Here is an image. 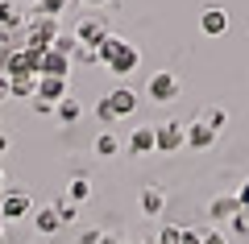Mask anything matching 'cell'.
I'll use <instances>...</instances> for the list:
<instances>
[{"label":"cell","mask_w":249,"mask_h":244,"mask_svg":"<svg viewBox=\"0 0 249 244\" xmlns=\"http://www.w3.org/2000/svg\"><path fill=\"white\" fill-rule=\"evenodd\" d=\"M100 62H104L112 75H129V70H137V62H142V50H137L133 42H124V37H104V46H100Z\"/></svg>","instance_id":"6da1fadb"},{"label":"cell","mask_w":249,"mask_h":244,"mask_svg":"<svg viewBox=\"0 0 249 244\" xmlns=\"http://www.w3.org/2000/svg\"><path fill=\"white\" fill-rule=\"evenodd\" d=\"M183 145H187V124L162 120L158 129H154V149H158V153H175V149H183Z\"/></svg>","instance_id":"7a4b0ae2"},{"label":"cell","mask_w":249,"mask_h":244,"mask_svg":"<svg viewBox=\"0 0 249 244\" xmlns=\"http://www.w3.org/2000/svg\"><path fill=\"white\" fill-rule=\"evenodd\" d=\"M21 215H34L29 191H4V199H0V219H21Z\"/></svg>","instance_id":"3957f363"},{"label":"cell","mask_w":249,"mask_h":244,"mask_svg":"<svg viewBox=\"0 0 249 244\" xmlns=\"http://www.w3.org/2000/svg\"><path fill=\"white\" fill-rule=\"evenodd\" d=\"M104 37H108V25H104L100 17H83L79 29H75V42H79V46H91V50H100Z\"/></svg>","instance_id":"277c9868"},{"label":"cell","mask_w":249,"mask_h":244,"mask_svg":"<svg viewBox=\"0 0 249 244\" xmlns=\"http://www.w3.org/2000/svg\"><path fill=\"white\" fill-rule=\"evenodd\" d=\"M175 96H178V79L170 75V70H154V75H150V99L170 104Z\"/></svg>","instance_id":"5b68a950"},{"label":"cell","mask_w":249,"mask_h":244,"mask_svg":"<svg viewBox=\"0 0 249 244\" xmlns=\"http://www.w3.org/2000/svg\"><path fill=\"white\" fill-rule=\"evenodd\" d=\"M42 46H25V50H17L13 54L9 62H4V66H9V75H17V70H29V75H37V70H42Z\"/></svg>","instance_id":"8992f818"},{"label":"cell","mask_w":249,"mask_h":244,"mask_svg":"<svg viewBox=\"0 0 249 244\" xmlns=\"http://www.w3.org/2000/svg\"><path fill=\"white\" fill-rule=\"evenodd\" d=\"M37 99H46V104H58V99H67V79L37 75Z\"/></svg>","instance_id":"52a82bcc"},{"label":"cell","mask_w":249,"mask_h":244,"mask_svg":"<svg viewBox=\"0 0 249 244\" xmlns=\"http://www.w3.org/2000/svg\"><path fill=\"white\" fill-rule=\"evenodd\" d=\"M0 29H4V33H21V29H25V13H21L13 0H0Z\"/></svg>","instance_id":"ba28073f"},{"label":"cell","mask_w":249,"mask_h":244,"mask_svg":"<svg viewBox=\"0 0 249 244\" xmlns=\"http://www.w3.org/2000/svg\"><path fill=\"white\" fill-rule=\"evenodd\" d=\"M241 211V203H237V195H216L212 203H208V215L216 219V224H220V219H232Z\"/></svg>","instance_id":"9c48e42d"},{"label":"cell","mask_w":249,"mask_h":244,"mask_svg":"<svg viewBox=\"0 0 249 244\" xmlns=\"http://www.w3.org/2000/svg\"><path fill=\"white\" fill-rule=\"evenodd\" d=\"M9 96H37V75H29V70H17V75H9Z\"/></svg>","instance_id":"30bf717a"},{"label":"cell","mask_w":249,"mask_h":244,"mask_svg":"<svg viewBox=\"0 0 249 244\" xmlns=\"http://www.w3.org/2000/svg\"><path fill=\"white\" fill-rule=\"evenodd\" d=\"M67 70H71V58H62V54H54V50H46V54H42V70H37V75L67 79Z\"/></svg>","instance_id":"8fae6325"},{"label":"cell","mask_w":249,"mask_h":244,"mask_svg":"<svg viewBox=\"0 0 249 244\" xmlns=\"http://www.w3.org/2000/svg\"><path fill=\"white\" fill-rule=\"evenodd\" d=\"M212 141H216V132L208 129V124H199V120L187 124V145L191 149H212Z\"/></svg>","instance_id":"7c38bea8"},{"label":"cell","mask_w":249,"mask_h":244,"mask_svg":"<svg viewBox=\"0 0 249 244\" xmlns=\"http://www.w3.org/2000/svg\"><path fill=\"white\" fill-rule=\"evenodd\" d=\"M199 29H204L208 37L224 33V29H229V13H224V9H208L204 17H199Z\"/></svg>","instance_id":"4fadbf2b"},{"label":"cell","mask_w":249,"mask_h":244,"mask_svg":"<svg viewBox=\"0 0 249 244\" xmlns=\"http://www.w3.org/2000/svg\"><path fill=\"white\" fill-rule=\"evenodd\" d=\"M34 228H37V232H46V236L62 228V219H58V211H54V203H50V207H37V211H34Z\"/></svg>","instance_id":"5bb4252c"},{"label":"cell","mask_w":249,"mask_h":244,"mask_svg":"<svg viewBox=\"0 0 249 244\" xmlns=\"http://www.w3.org/2000/svg\"><path fill=\"white\" fill-rule=\"evenodd\" d=\"M54 116H58L62 124H75V120L83 116V104H79V99H71V96H67V99H58V104H54Z\"/></svg>","instance_id":"9a60e30c"},{"label":"cell","mask_w":249,"mask_h":244,"mask_svg":"<svg viewBox=\"0 0 249 244\" xmlns=\"http://www.w3.org/2000/svg\"><path fill=\"white\" fill-rule=\"evenodd\" d=\"M162 207H166V195H162L158 186H145L142 191V211L145 215H162Z\"/></svg>","instance_id":"2e32d148"},{"label":"cell","mask_w":249,"mask_h":244,"mask_svg":"<svg viewBox=\"0 0 249 244\" xmlns=\"http://www.w3.org/2000/svg\"><path fill=\"white\" fill-rule=\"evenodd\" d=\"M108 99H112L116 116H133V108H137V96H133V91H129V87H116V91H112V96H108Z\"/></svg>","instance_id":"e0dca14e"},{"label":"cell","mask_w":249,"mask_h":244,"mask_svg":"<svg viewBox=\"0 0 249 244\" xmlns=\"http://www.w3.org/2000/svg\"><path fill=\"white\" fill-rule=\"evenodd\" d=\"M224 120H229V112H224V108H216V104L199 108V124H208L212 132H220V129H224Z\"/></svg>","instance_id":"ac0fdd59"},{"label":"cell","mask_w":249,"mask_h":244,"mask_svg":"<svg viewBox=\"0 0 249 244\" xmlns=\"http://www.w3.org/2000/svg\"><path fill=\"white\" fill-rule=\"evenodd\" d=\"M129 149H133V153H154V129H137L133 137H129Z\"/></svg>","instance_id":"d6986e66"},{"label":"cell","mask_w":249,"mask_h":244,"mask_svg":"<svg viewBox=\"0 0 249 244\" xmlns=\"http://www.w3.org/2000/svg\"><path fill=\"white\" fill-rule=\"evenodd\" d=\"M54 54H62V58H71L75 50H79V42H75V33H58L54 37V46H50Z\"/></svg>","instance_id":"ffe728a7"},{"label":"cell","mask_w":249,"mask_h":244,"mask_svg":"<svg viewBox=\"0 0 249 244\" xmlns=\"http://www.w3.org/2000/svg\"><path fill=\"white\" fill-rule=\"evenodd\" d=\"M116 149H121V141H116L112 132H100V137H96V153H100V157H112Z\"/></svg>","instance_id":"44dd1931"},{"label":"cell","mask_w":249,"mask_h":244,"mask_svg":"<svg viewBox=\"0 0 249 244\" xmlns=\"http://www.w3.org/2000/svg\"><path fill=\"white\" fill-rule=\"evenodd\" d=\"M91 195V182L88 178H71V191H67V203H79V199H88Z\"/></svg>","instance_id":"7402d4cb"},{"label":"cell","mask_w":249,"mask_h":244,"mask_svg":"<svg viewBox=\"0 0 249 244\" xmlns=\"http://www.w3.org/2000/svg\"><path fill=\"white\" fill-rule=\"evenodd\" d=\"M96 116H100V120H104V124H112V120H121V116H116V108H112V99H100V104H96Z\"/></svg>","instance_id":"603a6c76"},{"label":"cell","mask_w":249,"mask_h":244,"mask_svg":"<svg viewBox=\"0 0 249 244\" xmlns=\"http://www.w3.org/2000/svg\"><path fill=\"white\" fill-rule=\"evenodd\" d=\"M158 244H183V228H175V224H166L158 232Z\"/></svg>","instance_id":"cb8c5ba5"},{"label":"cell","mask_w":249,"mask_h":244,"mask_svg":"<svg viewBox=\"0 0 249 244\" xmlns=\"http://www.w3.org/2000/svg\"><path fill=\"white\" fill-rule=\"evenodd\" d=\"M62 4H67V0H37V9H34V13H42V17H58Z\"/></svg>","instance_id":"d4e9b609"},{"label":"cell","mask_w":249,"mask_h":244,"mask_svg":"<svg viewBox=\"0 0 249 244\" xmlns=\"http://www.w3.org/2000/svg\"><path fill=\"white\" fill-rule=\"evenodd\" d=\"M54 211H58V219H62V224H71V219H75V203H67V199H62Z\"/></svg>","instance_id":"484cf974"},{"label":"cell","mask_w":249,"mask_h":244,"mask_svg":"<svg viewBox=\"0 0 249 244\" xmlns=\"http://www.w3.org/2000/svg\"><path fill=\"white\" fill-rule=\"evenodd\" d=\"M237 203H241V211H245V215H249V178H245V182H241V191H237Z\"/></svg>","instance_id":"4316f807"},{"label":"cell","mask_w":249,"mask_h":244,"mask_svg":"<svg viewBox=\"0 0 249 244\" xmlns=\"http://www.w3.org/2000/svg\"><path fill=\"white\" fill-rule=\"evenodd\" d=\"M183 244H204V232H196V228H183Z\"/></svg>","instance_id":"83f0119b"},{"label":"cell","mask_w":249,"mask_h":244,"mask_svg":"<svg viewBox=\"0 0 249 244\" xmlns=\"http://www.w3.org/2000/svg\"><path fill=\"white\" fill-rule=\"evenodd\" d=\"M232 228H237V232H249V215H245V211H237V215H232Z\"/></svg>","instance_id":"f1b7e54d"},{"label":"cell","mask_w":249,"mask_h":244,"mask_svg":"<svg viewBox=\"0 0 249 244\" xmlns=\"http://www.w3.org/2000/svg\"><path fill=\"white\" fill-rule=\"evenodd\" d=\"M34 112H37V116H50V112H54V104H46V99H34Z\"/></svg>","instance_id":"f546056e"},{"label":"cell","mask_w":249,"mask_h":244,"mask_svg":"<svg viewBox=\"0 0 249 244\" xmlns=\"http://www.w3.org/2000/svg\"><path fill=\"white\" fill-rule=\"evenodd\" d=\"M204 244H229V240H224V232H204Z\"/></svg>","instance_id":"4dcf8cb0"},{"label":"cell","mask_w":249,"mask_h":244,"mask_svg":"<svg viewBox=\"0 0 249 244\" xmlns=\"http://www.w3.org/2000/svg\"><path fill=\"white\" fill-rule=\"evenodd\" d=\"M0 99H9V75H0Z\"/></svg>","instance_id":"1f68e13d"},{"label":"cell","mask_w":249,"mask_h":244,"mask_svg":"<svg viewBox=\"0 0 249 244\" xmlns=\"http://www.w3.org/2000/svg\"><path fill=\"white\" fill-rule=\"evenodd\" d=\"M4 149H9V137H4V132H0V153H4Z\"/></svg>","instance_id":"d6a6232c"},{"label":"cell","mask_w":249,"mask_h":244,"mask_svg":"<svg viewBox=\"0 0 249 244\" xmlns=\"http://www.w3.org/2000/svg\"><path fill=\"white\" fill-rule=\"evenodd\" d=\"M0 191H4V170H0Z\"/></svg>","instance_id":"836d02e7"},{"label":"cell","mask_w":249,"mask_h":244,"mask_svg":"<svg viewBox=\"0 0 249 244\" xmlns=\"http://www.w3.org/2000/svg\"><path fill=\"white\" fill-rule=\"evenodd\" d=\"M88 4H108V0H88Z\"/></svg>","instance_id":"e575fe53"},{"label":"cell","mask_w":249,"mask_h":244,"mask_svg":"<svg viewBox=\"0 0 249 244\" xmlns=\"http://www.w3.org/2000/svg\"><path fill=\"white\" fill-rule=\"evenodd\" d=\"M133 244H150V240H133Z\"/></svg>","instance_id":"d590c367"},{"label":"cell","mask_w":249,"mask_h":244,"mask_svg":"<svg viewBox=\"0 0 249 244\" xmlns=\"http://www.w3.org/2000/svg\"><path fill=\"white\" fill-rule=\"evenodd\" d=\"M0 244H4V232H0Z\"/></svg>","instance_id":"8d00e7d4"}]
</instances>
